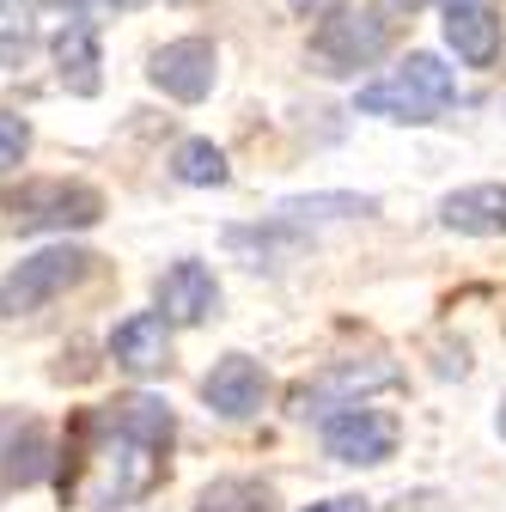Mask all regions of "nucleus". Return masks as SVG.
<instances>
[{
    "mask_svg": "<svg viewBox=\"0 0 506 512\" xmlns=\"http://www.w3.org/2000/svg\"><path fill=\"white\" fill-rule=\"evenodd\" d=\"M0 208H7L13 232H80L104 220V196L74 177H25L0 189Z\"/></svg>",
    "mask_w": 506,
    "mask_h": 512,
    "instance_id": "obj_1",
    "label": "nucleus"
},
{
    "mask_svg": "<svg viewBox=\"0 0 506 512\" xmlns=\"http://www.w3.org/2000/svg\"><path fill=\"white\" fill-rule=\"evenodd\" d=\"M86 275H92V256H86V250H74V244H49V250L25 256V263H19L7 281H0V311H7V317H25V311L61 299L68 287H80Z\"/></svg>",
    "mask_w": 506,
    "mask_h": 512,
    "instance_id": "obj_2",
    "label": "nucleus"
},
{
    "mask_svg": "<svg viewBox=\"0 0 506 512\" xmlns=\"http://www.w3.org/2000/svg\"><path fill=\"white\" fill-rule=\"evenodd\" d=\"M391 49V19L385 13H354V7H330L324 25L311 31V55L324 74H360L366 61H378Z\"/></svg>",
    "mask_w": 506,
    "mask_h": 512,
    "instance_id": "obj_3",
    "label": "nucleus"
},
{
    "mask_svg": "<svg viewBox=\"0 0 506 512\" xmlns=\"http://www.w3.org/2000/svg\"><path fill=\"white\" fill-rule=\"evenodd\" d=\"M397 439H403V427H397L385 409L342 403V409L324 421V452H330L336 464H385V458H397Z\"/></svg>",
    "mask_w": 506,
    "mask_h": 512,
    "instance_id": "obj_4",
    "label": "nucleus"
},
{
    "mask_svg": "<svg viewBox=\"0 0 506 512\" xmlns=\"http://www.w3.org/2000/svg\"><path fill=\"white\" fill-rule=\"evenodd\" d=\"M214 74H220V49L208 37H177V43L153 49V61H147V80L177 104H202L214 92Z\"/></svg>",
    "mask_w": 506,
    "mask_h": 512,
    "instance_id": "obj_5",
    "label": "nucleus"
},
{
    "mask_svg": "<svg viewBox=\"0 0 506 512\" xmlns=\"http://www.w3.org/2000/svg\"><path fill=\"white\" fill-rule=\"evenodd\" d=\"M397 384V366L385 354H366V360H342L330 372H318L311 384L293 391V415H311V403H360L366 391H391Z\"/></svg>",
    "mask_w": 506,
    "mask_h": 512,
    "instance_id": "obj_6",
    "label": "nucleus"
},
{
    "mask_svg": "<svg viewBox=\"0 0 506 512\" xmlns=\"http://www.w3.org/2000/svg\"><path fill=\"white\" fill-rule=\"evenodd\" d=\"M202 397H208V409L220 421H250V415L263 409V397H269V378H263V366L250 360V354H226L202 378Z\"/></svg>",
    "mask_w": 506,
    "mask_h": 512,
    "instance_id": "obj_7",
    "label": "nucleus"
},
{
    "mask_svg": "<svg viewBox=\"0 0 506 512\" xmlns=\"http://www.w3.org/2000/svg\"><path fill=\"white\" fill-rule=\"evenodd\" d=\"M110 360L122 372H165L171 366V317L165 311H129L110 330Z\"/></svg>",
    "mask_w": 506,
    "mask_h": 512,
    "instance_id": "obj_8",
    "label": "nucleus"
},
{
    "mask_svg": "<svg viewBox=\"0 0 506 512\" xmlns=\"http://www.w3.org/2000/svg\"><path fill=\"white\" fill-rule=\"evenodd\" d=\"M159 311L171 317V324H208V317L220 311V281L202 269V263H171L165 275H159Z\"/></svg>",
    "mask_w": 506,
    "mask_h": 512,
    "instance_id": "obj_9",
    "label": "nucleus"
},
{
    "mask_svg": "<svg viewBox=\"0 0 506 512\" xmlns=\"http://www.w3.org/2000/svg\"><path fill=\"white\" fill-rule=\"evenodd\" d=\"M446 43L464 68H494L500 55V19L488 0H452L446 7Z\"/></svg>",
    "mask_w": 506,
    "mask_h": 512,
    "instance_id": "obj_10",
    "label": "nucleus"
},
{
    "mask_svg": "<svg viewBox=\"0 0 506 512\" xmlns=\"http://www.w3.org/2000/svg\"><path fill=\"white\" fill-rule=\"evenodd\" d=\"M439 220L470 238H506V183H470L439 202Z\"/></svg>",
    "mask_w": 506,
    "mask_h": 512,
    "instance_id": "obj_11",
    "label": "nucleus"
},
{
    "mask_svg": "<svg viewBox=\"0 0 506 512\" xmlns=\"http://www.w3.org/2000/svg\"><path fill=\"white\" fill-rule=\"evenodd\" d=\"M104 427L122 433V439H135V445H147V452H165V445L177 439V415H171V403H165V397H147V391L110 403Z\"/></svg>",
    "mask_w": 506,
    "mask_h": 512,
    "instance_id": "obj_12",
    "label": "nucleus"
},
{
    "mask_svg": "<svg viewBox=\"0 0 506 512\" xmlns=\"http://www.w3.org/2000/svg\"><path fill=\"white\" fill-rule=\"evenodd\" d=\"M98 31H92V19H68L55 31V68H61V86H68L74 98H92L98 92Z\"/></svg>",
    "mask_w": 506,
    "mask_h": 512,
    "instance_id": "obj_13",
    "label": "nucleus"
},
{
    "mask_svg": "<svg viewBox=\"0 0 506 512\" xmlns=\"http://www.w3.org/2000/svg\"><path fill=\"white\" fill-rule=\"evenodd\" d=\"M354 110H360V116H385V122H433L446 104L427 98L421 86H409L403 74H391V80H378V86H360Z\"/></svg>",
    "mask_w": 506,
    "mask_h": 512,
    "instance_id": "obj_14",
    "label": "nucleus"
},
{
    "mask_svg": "<svg viewBox=\"0 0 506 512\" xmlns=\"http://www.w3.org/2000/svg\"><path fill=\"white\" fill-rule=\"evenodd\" d=\"M196 512H275V488L257 476H220L196 494Z\"/></svg>",
    "mask_w": 506,
    "mask_h": 512,
    "instance_id": "obj_15",
    "label": "nucleus"
},
{
    "mask_svg": "<svg viewBox=\"0 0 506 512\" xmlns=\"http://www.w3.org/2000/svg\"><path fill=\"white\" fill-rule=\"evenodd\" d=\"M7 488H31L49 476V433L43 427H19V439L7 445V464H0Z\"/></svg>",
    "mask_w": 506,
    "mask_h": 512,
    "instance_id": "obj_16",
    "label": "nucleus"
},
{
    "mask_svg": "<svg viewBox=\"0 0 506 512\" xmlns=\"http://www.w3.org/2000/svg\"><path fill=\"white\" fill-rule=\"evenodd\" d=\"M37 43V7L31 0H0V68H25V55Z\"/></svg>",
    "mask_w": 506,
    "mask_h": 512,
    "instance_id": "obj_17",
    "label": "nucleus"
},
{
    "mask_svg": "<svg viewBox=\"0 0 506 512\" xmlns=\"http://www.w3.org/2000/svg\"><path fill=\"white\" fill-rule=\"evenodd\" d=\"M171 171H177V183H189V189H220V183L232 177V165H226V153H220L214 141H183L177 159H171Z\"/></svg>",
    "mask_w": 506,
    "mask_h": 512,
    "instance_id": "obj_18",
    "label": "nucleus"
},
{
    "mask_svg": "<svg viewBox=\"0 0 506 512\" xmlns=\"http://www.w3.org/2000/svg\"><path fill=\"white\" fill-rule=\"evenodd\" d=\"M348 214H378L372 196H293L281 202V220H348Z\"/></svg>",
    "mask_w": 506,
    "mask_h": 512,
    "instance_id": "obj_19",
    "label": "nucleus"
},
{
    "mask_svg": "<svg viewBox=\"0 0 506 512\" xmlns=\"http://www.w3.org/2000/svg\"><path fill=\"white\" fill-rule=\"evenodd\" d=\"M397 74H403L409 86H421L427 98H439V104H452V98H458V74H452L439 55H421V49H415V55L403 61V68H397Z\"/></svg>",
    "mask_w": 506,
    "mask_h": 512,
    "instance_id": "obj_20",
    "label": "nucleus"
},
{
    "mask_svg": "<svg viewBox=\"0 0 506 512\" xmlns=\"http://www.w3.org/2000/svg\"><path fill=\"white\" fill-rule=\"evenodd\" d=\"M25 153H31V122L19 110H0V177L25 165Z\"/></svg>",
    "mask_w": 506,
    "mask_h": 512,
    "instance_id": "obj_21",
    "label": "nucleus"
},
{
    "mask_svg": "<svg viewBox=\"0 0 506 512\" xmlns=\"http://www.w3.org/2000/svg\"><path fill=\"white\" fill-rule=\"evenodd\" d=\"M305 512H366L360 494H336V500H318V506H305Z\"/></svg>",
    "mask_w": 506,
    "mask_h": 512,
    "instance_id": "obj_22",
    "label": "nucleus"
},
{
    "mask_svg": "<svg viewBox=\"0 0 506 512\" xmlns=\"http://www.w3.org/2000/svg\"><path fill=\"white\" fill-rule=\"evenodd\" d=\"M293 7H299V13H318V19H324L330 7H342V0H293Z\"/></svg>",
    "mask_w": 506,
    "mask_h": 512,
    "instance_id": "obj_23",
    "label": "nucleus"
},
{
    "mask_svg": "<svg viewBox=\"0 0 506 512\" xmlns=\"http://www.w3.org/2000/svg\"><path fill=\"white\" fill-rule=\"evenodd\" d=\"M110 7H122V13H135V7H147V0H110Z\"/></svg>",
    "mask_w": 506,
    "mask_h": 512,
    "instance_id": "obj_24",
    "label": "nucleus"
},
{
    "mask_svg": "<svg viewBox=\"0 0 506 512\" xmlns=\"http://www.w3.org/2000/svg\"><path fill=\"white\" fill-rule=\"evenodd\" d=\"M494 427H500V439H506V397H500V415H494Z\"/></svg>",
    "mask_w": 506,
    "mask_h": 512,
    "instance_id": "obj_25",
    "label": "nucleus"
},
{
    "mask_svg": "<svg viewBox=\"0 0 506 512\" xmlns=\"http://www.w3.org/2000/svg\"><path fill=\"white\" fill-rule=\"evenodd\" d=\"M49 7H74V13H80V0H49Z\"/></svg>",
    "mask_w": 506,
    "mask_h": 512,
    "instance_id": "obj_26",
    "label": "nucleus"
}]
</instances>
